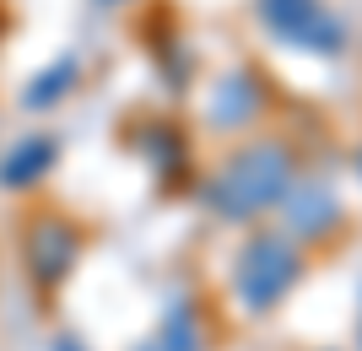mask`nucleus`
<instances>
[{"label":"nucleus","instance_id":"6","mask_svg":"<svg viewBox=\"0 0 362 351\" xmlns=\"http://www.w3.org/2000/svg\"><path fill=\"white\" fill-rule=\"evenodd\" d=\"M76 76H81V60H76V54H60V60L49 65V71H38V76L28 81L22 103H28V108H54L65 92L76 87Z\"/></svg>","mask_w":362,"mask_h":351},{"label":"nucleus","instance_id":"1","mask_svg":"<svg viewBox=\"0 0 362 351\" xmlns=\"http://www.w3.org/2000/svg\"><path fill=\"white\" fill-rule=\"evenodd\" d=\"M287 173H292L287 152L271 146V141H259V146H243V152L206 184V200H211L222 216L238 222V216H255V211H265V206H276V200L287 195V184H292Z\"/></svg>","mask_w":362,"mask_h":351},{"label":"nucleus","instance_id":"7","mask_svg":"<svg viewBox=\"0 0 362 351\" xmlns=\"http://www.w3.org/2000/svg\"><path fill=\"white\" fill-rule=\"evenodd\" d=\"M330 216H335V200L325 195V184H303L292 195V227L298 232H325Z\"/></svg>","mask_w":362,"mask_h":351},{"label":"nucleus","instance_id":"9","mask_svg":"<svg viewBox=\"0 0 362 351\" xmlns=\"http://www.w3.org/2000/svg\"><path fill=\"white\" fill-rule=\"evenodd\" d=\"M54 351H81V346H76V340H60V346H54Z\"/></svg>","mask_w":362,"mask_h":351},{"label":"nucleus","instance_id":"4","mask_svg":"<svg viewBox=\"0 0 362 351\" xmlns=\"http://www.w3.org/2000/svg\"><path fill=\"white\" fill-rule=\"evenodd\" d=\"M265 22H271L281 38L308 49H335L341 44V22H335L319 0H265Z\"/></svg>","mask_w":362,"mask_h":351},{"label":"nucleus","instance_id":"2","mask_svg":"<svg viewBox=\"0 0 362 351\" xmlns=\"http://www.w3.org/2000/svg\"><path fill=\"white\" fill-rule=\"evenodd\" d=\"M292 281H298V249H292V238H281V232L249 238L238 265H233V292H238V303L249 308V314H271L292 292Z\"/></svg>","mask_w":362,"mask_h":351},{"label":"nucleus","instance_id":"8","mask_svg":"<svg viewBox=\"0 0 362 351\" xmlns=\"http://www.w3.org/2000/svg\"><path fill=\"white\" fill-rule=\"evenodd\" d=\"M141 351H200V330H195V319H189V308H173L163 319V330H157Z\"/></svg>","mask_w":362,"mask_h":351},{"label":"nucleus","instance_id":"5","mask_svg":"<svg viewBox=\"0 0 362 351\" xmlns=\"http://www.w3.org/2000/svg\"><path fill=\"white\" fill-rule=\"evenodd\" d=\"M49 168H54V141L49 136H22L11 152H6V162H0V184H6V189H28V184H38Z\"/></svg>","mask_w":362,"mask_h":351},{"label":"nucleus","instance_id":"3","mask_svg":"<svg viewBox=\"0 0 362 351\" xmlns=\"http://www.w3.org/2000/svg\"><path fill=\"white\" fill-rule=\"evenodd\" d=\"M76 254H81V238L60 216H33V227L22 232V260H28L38 287H60L65 275H71Z\"/></svg>","mask_w":362,"mask_h":351}]
</instances>
